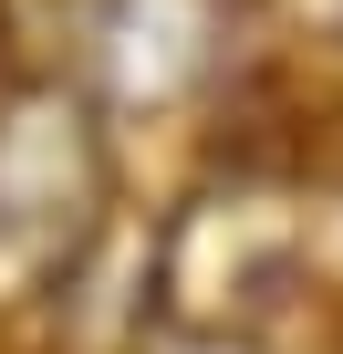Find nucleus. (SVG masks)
I'll return each instance as SVG.
<instances>
[{
    "mask_svg": "<svg viewBox=\"0 0 343 354\" xmlns=\"http://www.w3.org/2000/svg\"><path fill=\"white\" fill-rule=\"evenodd\" d=\"M302 281V240H291V209L260 188V177H219L208 198L177 209L166 230V261H156V313L166 333H219V344H250Z\"/></svg>",
    "mask_w": 343,
    "mask_h": 354,
    "instance_id": "f03ea898",
    "label": "nucleus"
},
{
    "mask_svg": "<svg viewBox=\"0 0 343 354\" xmlns=\"http://www.w3.org/2000/svg\"><path fill=\"white\" fill-rule=\"evenodd\" d=\"M115 219V136L104 104L63 73L0 84V302H32L94 261Z\"/></svg>",
    "mask_w": 343,
    "mask_h": 354,
    "instance_id": "f257e3e1",
    "label": "nucleus"
},
{
    "mask_svg": "<svg viewBox=\"0 0 343 354\" xmlns=\"http://www.w3.org/2000/svg\"><path fill=\"white\" fill-rule=\"evenodd\" d=\"M239 0H84V94L104 115L198 104L229 63Z\"/></svg>",
    "mask_w": 343,
    "mask_h": 354,
    "instance_id": "7ed1b4c3",
    "label": "nucleus"
},
{
    "mask_svg": "<svg viewBox=\"0 0 343 354\" xmlns=\"http://www.w3.org/2000/svg\"><path fill=\"white\" fill-rule=\"evenodd\" d=\"M291 11H302L312 32H343V0H291Z\"/></svg>",
    "mask_w": 343,
    "mask_h": 354,
    "instance_id": "39448f33",
    "label": "nucleus"
},
{
    "mask_svg": "<svg viewBox=\"0 0 343 354\" xmlns=\"http://www.w3.org/2000/svg\"><path fill=\"white\" fill-rule=\"evenodd\" d=\"M156 354H250V344H219V333H166Z\"/></svg>",
    "mask_w": 343,
    "mask_h": 354,
    "instance_id": "20e7f679",
    "label": "nucleus"
}]
</instances>
